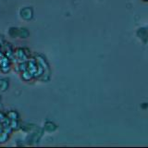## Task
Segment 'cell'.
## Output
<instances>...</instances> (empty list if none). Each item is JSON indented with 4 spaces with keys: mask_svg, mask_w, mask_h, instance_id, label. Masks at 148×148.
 I'll list each match as a JSON object with an SVG mask.
<instances>
[{
    "mask_svg": "<svg viewBox=\"0 0 148 148\" xmlns=\"http://www.w3.org/2000/svg\"><path fill=\"white\" fill-rule=\"evenodd\" d=\"M21 17L23 18V20L25 21H29L31 20V18H32V9L29 7H25V8H22L21 9Z\"/></svg>",
    "mask_w": 148,
    "mask_h": 148,
    "instance_id": "1",
    "label": "cell"
},
{
    "mask_svg": "<svg viewBox=\"0 0 148 148\" xmlns=\"http://www.w3.org/2000/svg\"><path fill=\"white\" fill-rule=\"evenodd\" d=\"M8 81L7 80H0V91H5L8 88Z\"/></svg>",
    "mask_w": 148,
    "mask_h": 148,
    "instance_id": "2",
    "label": "cell"
}]
</instances>
